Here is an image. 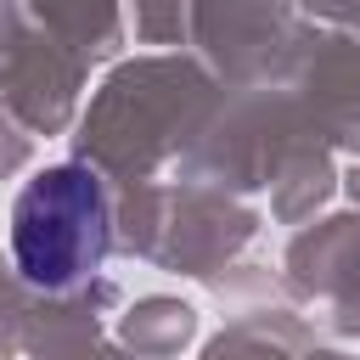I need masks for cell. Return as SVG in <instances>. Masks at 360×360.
Masks as SVG:
<instances>
[{
    "label": "cell",
    "instance_id": "cell-1",
    "mask_svg": "<svg viewBox=\"0 0 360 360\" xmlns=\"http://www.w3.org/2000/svg\"><path fill=\"white\" fill-rule=\"evenodd\" d=\"M107 248H112V214L90 169L62 163L22 186L11 208V259L28 287L68 292L107 264Z\"/></svg>",
    "mask_w": 360,
    "mask_h": 360
}]
</instances>
